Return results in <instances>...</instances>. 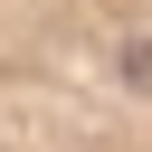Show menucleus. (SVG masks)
<instances>
[{"label":"nucleus","instance_id":"nucleus-1","mask_svg":"<svg viewBox=\"0 0 152 152\" xmlns=\"http://www.w3.org/2000/svg\"><path fill=\"white\" fill-rule=\"evenodd\" d=\"M0 152H152V0H0Z\"/></svg>","mask_w":152,"mask_h":152}]
</instances>
